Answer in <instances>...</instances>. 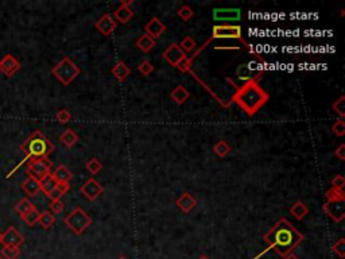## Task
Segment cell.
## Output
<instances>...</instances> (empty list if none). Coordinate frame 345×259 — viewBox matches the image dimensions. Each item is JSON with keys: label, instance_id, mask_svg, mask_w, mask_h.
Here are the masks:
<instances>
[{"label": "cell", "instance_id": "obj_10", "mask_svg": "<svg viewBox=\"0 0 345 259\" xmlns=\"http://www.w3.org/2000/svg\"><path fill=\"white\" fill-rule=\"evenodd\" d=\"M162 57H163V60L166 61L167 64L177 68V65L180 64L182 60H185L186 58V53H184V50L178 46V43H171V45L164 50Z\"/></svg>", "mask_w": 345, "mask_h": 259}, {"label": "cell", "instance_id": "obj_48", "mask_svg": "<svg viewBox=\"0 0 345 259\" xmlns=\"http://www.w3.org/2000/svg\"><path fill=\"white\" fill-rule=\"evenodd\" d=\"M117 259H128V258H127V256H124V255H120V256H119Z\"/></svg>", "mask_w": 345, "mask_h": 259}, {"label": "cell", "instance_id": "obj_35", "mask_svg": "<svg viewBox=\"0 0 345 259\" xmlns=\"http://www.w3.org/2000/svg\"><path fill=\"white\" fill-rule=\"evenodd\" d=\"M333 111L338 113L340 119H344L345 116V96H340L338 100H336L332 105Z\"/></svg>", "mask_w": 345, "mask_h": 259}, {"label": "cell", "instance_id": "obj_22", "mask_svg": "<svg viewBox=\"0 0 345 259\" xmlns=\"http://www.w3.org/2000/svg\"><path fill=\"white\" fill-rule=\"evenodd\" d=\"M135 45H136V48L140 49L143 53H148V52H151L152 49L155 48L156 41L155 39L151 38V37H148V35L143 34V35H140L138 39H136Z\"/></svg>", "mask_w": 345, "mask_h": 259}, {"label": "cell", "instance_id": "obj_20", "mask_svg": "<svg viewBox=\"0 0 345 259\" xmlns=\"http://www.w3.org/2000/svg\"><path fill=\"white\" fill-rule=\"evenodd\" d=\"M52 176L56 180L57 184H62V182H70V180L73 178V173L70 172L65 165H60V166H57L54 172H52Z\"/></svg>", "mask_w": 345, "mask_h": 259}, {"label": "cell", "instance_id": "obj_5", "mask_svg": "<svg viewBox=\"0 0 345 259\" xmlns=\"http://www.w3.org/2000/svg\"><path fill=\"white\" fill-rule=\"evenodd\" d=\"M64 223L69 227L70 231L80 236L92 224V217L82 208H76L69 215L65 216Z\"/></svg>", "mask_w": 345, "mask_h": 259}, {"label": "cell", "instance_id": "obj_26", "mask_svg": "<svg viewBox=\"0 0 345 259\" xmlns=\"http://www.w3.org/2000/svg\"><path fill=\"white\" fill-rule=\"evenodd\" d=\"M325 199L328 203H342V201H345L344 190L330 188L325 192Z\"/></svg>", "mask_w": 345, "mask_h": 259}, {"label": "cell", "instance_id": "obj_37", "mask_svg": "<svg viewBox=\"0 0 345 259\" xmlns=\"http://www.w3.org/2000/svg\"><path fill=\"white\" fill-rule=\"evenodd\" d=\"M154 65L151 64L150 61H147V60H144V61H142L140 64L138 65V70H139V73L142 74V76H150L152 72H154Z\"/></svg>", "mask_w": 345, "mask_h": 259}, {"label": "cell", "instance_id": "obj_21", "mask_svg": "<svg viewBox=\"0 0 345 259\" xmlns=\"http://www.w3.org/2000/svg\"><path fill=\"white\" fill-rule=\"evenodd\" d=\"M190 97V92L184 85H177L170 92V99L177 104L186 103Z\"/></svg>", "mask_w": 345, "mask_h": 259}, {"label": "cell", "instance_id": "obj_19", "mask_svg": "<svg viewBox=\"0 0 345 259\" xmlns=\"http://www.w3.org/2000/svg\"><path fill=\"white\" fill-rule=\"evenodd\" d=\"M22 190L29 196V197H35L37 194L41 192V184H39L38 180H35L33 177H29L22 182Z\"/></svg>", "mask_w": 345, "mask_h": 259}, {"label": "cell", "instance_id": "obj_3", "mask_svg": "<svg viewBox=\"0 0 345 259\" xmlns=\"http://www.w3.org/2000/svg\"><path fill=\"white\" fill-rule=\"evenodd\" d=\"M21 150L23 151L25 158L22 160L21 164L17 165V166L7 174V178L11 177L14 173L21 168V165L25 164L26 161L38 160V158H49V156L54 151V145H53L39 130H37V131H34L25 142L22 143Z\"/></svg>", "mask_w": 345, "mask_h": 259}, {"label": "cell", "instance_id": "obj_23", "mask_svg": "<svg viewBox=\"0 0 345 259\" xmlns=\"http://www.w3.org/2000/svg\"><path fill=\"white\" fill-rule=\"evenodd\" d=\"M78 139H80L78 138V135L76 134L72 128L65 130L64 133L60 135L61 143H62L65 147H68V149H72L73 146H76L78 142Z\"/></svg>", "mask_w": 345, "mask_h": 259}, {"label": "cell", "instance_id": "obj_1", "mask_svg": "<svg viewBox=\"0 0 345 259\" xmlns=\"http://www.w3.org/2000/svg\"><path fill=\"white\" fill-rule=\"evenodd\" d=\"M263 240L268 244V248L275 250L276 254L286 258L305 240V236L286 217H280L274 227L264 233Z\"/></svg>", "mask_w": 345, "mask_h": 259}, {"label": "cell", "instance_id": "obj_15", "mask_svg": "<svg viewBox=\"0 0 345 259\" xmlns=\"http://www.w3.org/2000/svg\"><path fill=\"white\" fill-rule=\"evenodd\" d=\"M25 243V236L18 231L15 227H9L3 233V246H17L21 247Z\"/></svg>", "mask_w": 345, "mask_h": 259}, {"label": "cell", "instance_id": "obj_43", "mask_svg": "<svg viewBox=\"0 0 345 259\" xmlns=\"http://www.w3.org/2000/svg\"><path fill=\"white\" fill-rule=\"evenodd\" d=\"M334 156H336L340 161H345V145L344 143H341L340 146L337 147L336 151H334Z\"/></svg>", "mask_w": 345, "mask_h": 259}, {"label": "cell", "instance_id": "obj_11", "mask_svg": "<svg viewBox=\"0 0 345 259\" xmlns=\"http://www.w3.org/2000/svg\"><path fill=\"white\" fill-rule=\"evenodd\" d=\"M96 30L99 31L100 34L104 35V37H108L111 35L113 31L116 30L117 23L115 22V19L112 18V15L109 14H104L100 17V19L95 23Z\"/></svg>", "mask_w": 345, "mask_h": 259}, {"label": "cell", "instance_id": "obj_47", "mask_svg": "<svg viewBox=\"0 0 345 259\" xmlns=\"http://www.w3.org/2000/svg\"><path fill=\"white\" fill-rule=\"evenodd\" d=\"M199 259H209V258H208L207 255H201V256H200Z\"/></svg>", "mask_w": 345, "mask_h": 259}, {"label": "cell", "instance_id": "obj_14", "mask_svg": "<svg viewBox=\"0 0 345 259\" xmlns=\"http://www.w3.org/2000/svg\"><path fill=\"white\" fill-rule=\"evenodd\" d=\"M164 31H166V25L156 17L151 18L150 21L146 23V26H144V34L151 37L152 39L159 38Z\"/></svg>", "mask_w": 345, "mask_h": 259}, {"label": "cell", "instance_id": "obj_25", "mask_svg": "<svg viewBox=\"0 0 345 259\" xmlns=\"http://www.w3.org/2000/svg\"><path fill=\"white\" fill-rule=\"evenodd\" d=\"M70 189V184L69 182H62V184H57L56 188L50 192V193L48 194V197L52 201H54V200H61V197L62 196H65V194L68 193Z\"/></svg>", "mask_w": 345, "mask_h": 259}, {"label": "cell", "instance_id": "obj_27", "mask_svg": "<svg viewBox=\"0 0 345 259\" xmlns=\"http://www.w3.org/2000/svg\"><path fill=\"white\" fill-rule=\"evenodd\" d=\"M38 223H39V225H41V227H42L43 229L52 228L53 224L56 223V216L53 215V213L50 211L41 212V216H39Z\"/></svg>", "mask_w": 345, "mask_h": 259}, {"label": "cell", "instance_id": "obj_6", "mask_svg": "<svg viewBox=\"0 0 345 259\" xmlns=\"http://www.w3.org/2000/svg\"><path fill=\"white\" fill-rule=\"evenodd\" d=\"M52 166L49 158H38V160H31L27 164V174L30 177L42 181L43 178L48 177L49 174H52Z\"/></svg>", "mask_w": 345, "mask_h": 259}, {"label": "cell", "instance_id": "obj_46", "mask_svg": "<svg viewBox=\"0 0 345 259\" xmlns=\"http://www.w3.org/2000/svg\"><path fill=\"white\" fill-rule=\"evenodd\" d=\"M2 242H3V233L0 232V244H2Z\"/></svg>", "mask_w": 345, "mask_h": 259}, {"label": "cell", "instance_id": "obj_44", "mask_svg": "<svg viewBox=\"0 0 345 259\" xmlns=\"http://www.w3.org/2000/svg\"><path fill=\"white\" fill-rule=\"evenodd\" d=\"M131 5H134V0H121L120 6H125V7H129Z\"/></svg>", "mask_w": 345, "mask_h": 259}, {"label": "cell", "instance_id": "obj_24", "mask_svg": "<svg viewBox=\"0 0 345 259\" xmlns=\"http://www.w3.org/2000/svg\"><path fill=\"white\" fill-rule=\"evenodd\" d=\"M309 207H307L306 204L302 203V201H295V203L291 205V208H290V213H291V216H294L297 220H302L305 216H307V213H309Z\"/></svg>", "mask_w": 345, "mask_h": 259}, {"label": "cell", "instance_id": "obj_38", "mask_svg": "<svg viewBox=\"0 0 345 259\" xmlns=\"http://www.w3.org/2000/svg\"><path fill=\"white\" fill-rule=\"evenodd\" d=\"M177 13H178V17L181 18L184 22L190 21L194 15L193 9H192L190 6H182V7H180V10H178Z\"/></svg>", "mask_w": 345, "mask_h": 259}, {"label": "cell", "instance_id": "obj_32", "mask_svg": "<svg viewBox=\"0 0 345 259\" xmlns=\"http://www.w3.org/2000/svg\"><path fill=\"white\" fill-rule=\"evenodd\" d=\"M39 184H41V190H42L43 193L46 194V196H48V194L50 193V192H52L57 185L56 180L53 178L52 174H49L48 177H45L42 181H39Z\"/></svg>", "mask_w": 345, "mask_h": 259}, {"label": "cell", "instance_id": "obj_39", "mask_svg": "<svg viewBox=\"0 0 345 259\" xmlns=\"http://www.w3.org/2000/svg\"><path fill=\"white\" fill-rule=\"evenodd\" d=\"M56 119L60 121L61 124H66V123H69L70 119H72V113H70L69 109L62 108V109H60V111L56 113Z\"/></svg>", "mask_w": 345, "mask_h": 259}, {"label": "cell", "instance_id": "obj_4", "mask_svg": "<svg viewBox=\"0 0 345 259\" xmlns=\"http://www.w3.org/2000/svg\"><path fill=\"white\" fill-rule=\"evenodd\" d=\"M52 73L61 84H64L65 86H68L80 76L81 69L78 68V65H76L73 61L70 60L69 57H64V58L53 68Z\"/></svg>", "mask_w": 345, "mask_h": 259}, {"label": "cell", "instance_id": "obj_9", "mask_svg": "<svg viewBox=\"0 0 345 259\" xmlns=\"http://www.w3.org/2000/svg\"><path fill=\"white\" fill-rule=\"evenodd\" d=\"M21 61L17 60L13 54H6V57L0 60V72L5 74L6 77H13L14 74L21 70Z\"/></svg>", "mask_w": 345, "mask_h": 259}, {"label": "cell", "instance_id": "obj_12", "mask_svg": "<svg viewBox=\"0 0 345 259\" xmlns=\"http://www.w3.org/2000/svg\"><path fill=\"white\" fill-rule=\"evenodd\" d=\"M323 212L326 215L334 220L336 223H340V221L344 220L345 217V208H344V201L342 203H326L323 204L322 207Z\"/></svg>", "mask_w": 345, "mask_h": 259}, {"label": "cell", "instance_id": "obj_36", "mask_svg": "<svg viewBox=\"0 0 345 259\" xmlns=\"http://www.w3.org/2000/svg\"><path fill=\"white\" fill-rule=\"evenodd\" d=\"M332 251L338 256V258H345V239L340 237L334 244L332 246Z\"/></svg>", "mask_w": 345, "mask_h": 259}, {"label": "cell", "instance_id": "obj_18", "mask_svg": "<svg viewBox=\"0 0 345 259\" xmlns=\"http://www.w3.org/2000/svg\"><path fill=\"white\" fill-rule=\"evenodd\" d=\"M111 73L115 76V78H116L117 81L123 82L125 81V80L128 78L129 74H131V68L125 64L124 61H117L116 64L112 66Z\"/></svg>", "mask_w": 345, "mask_h": 259}, {"label": "cell", "instance_id": "obj_16", "mask_svg": "<svg viewBox=\"0 0 345 259\" xmlns=\"http://www.w3.org/2000/svg\"><path fill=\"white\" fill-rule=\"evenodd\" d=\"M176 205L181 209L184 213H189L197 207V199L189 192H184V193L176 200Z\"/></svg>", "mask_w": 345, "mask_h": 259}, {"label": "cell", "instance_id": "obj_49", "mask_svg": "<svg viewBox=\"0 0 345 259\" xmlns=\"http://www.w3.org/2000/svg\"><path fill=\"white\" fill-rule=\"evenodd\" d=\"M0 259H5V258H3V256H2V255H0Z\"/></svg>", "mask_w": 345, "mask_h": 259}, {"label": "cell", "instance_id": "obj_30", "mask_svg": "<svg viewBox=\"0 0 345 259\" xmlns=\"http://www.w3.org/2000/svg\"><path fill=\"white\" fill-rule=\"evenodd\" d=\"M21 247L17 246H3L0 250V255L5 259H17L21 255Z\"/></svg>", "mask_w": 345, "mask_h": 259}, {"label": "cell", "instance_id": "obj_29", "mask_svg": "<svg viewBox=\"0 0 345 259\" xmlns=\"http://www.w3.org/2000/svg\"><path fill=\"white\" fill-rule=\"evenodd\" d=\"M213 153H215L216 156L220 157V158H224V157H227L231 153V146H229V143L227 141L221 139V141H219L213 146Z\"/></svg>", "mask_w": 345, "mask_h": 259}, {"label": "cell", "instance_id": "obj_17", "mask_svg": "<svg viewBox=\"0 0 345 259\" xmlns=\"http://www.w3.org/2000/svg\"><path fill=\"white\" fill-rule=\"evenodd\" d=\"M135 13L134 10L131 9V7H125V6H120L119 9H116L115 11H113L112 14V18L115 19V22L116 23H121V25H125V23H128L132 18H134Z\"/></svg>", "mask_w": 345, "mask_h": 259}, {"label": "cell", "instance_id": "obj_31", "mask_svg": "<svg viewBox=\"0 0 345 259\" xmlns=\"http://www.w3.org/2000/svg\"><path fill=\"white\" fill-rule=\"evenodd\" d=\"M85 168L88 172L91 173L92 176H95V174H99L101 170H103V162L100 160H97V158H91V160L88 161L85 165Z\"/></svg>", "mask_w": 345, "mask_h": 259}, {"label": "cell", "instance_id": "obj_45", "mask_svg": "<svg viewBox=\"0 0 345 259\" xmlns=\"http://www.w3.org/2000/svg\"><path fill=\"white\" fill-rule=\"evenodd\" d=\"M283 259H299L297 256V255H294V254H290V255H287L286 258H283Z\"/></svg>", "mask_w": 345, "mask_h": 259}, {"label": "cell", "instance_id": "obj_40", "mask_svg": "<svg viewBox=\"0 0 345 259\" xmlns=\"http://www.w3.org/2000/svg\"><path fill=\"white\" fill-rule=\"evenodd\" d=\"M333 134L337 137H344L345 135V121L344 119H338V120L332 125Z\"/></svg>", "mask_w": 345, "mask_h": 259}, {"label": "cell", "instance_id": "obj_2", "mask_svg": "<svg viewBox=\"0 0 345 259\" xmlns=\"http://www.w3.org/2000/svg\"><path fill=\"white\" fill-rule=\"evenodd\" d=\"M258 78H260V74L255 76L252 80L240 86L231 99V101L242 108L243 112H246L248 116H254L270 99L267 92L256 81Z\"/></svg>", "mask_w": 345, "mask_h": 259}, {"label": "cell", "instance_id": "obj_41", "mask_svg": "<svg viewBox=\"0 0 345 259\" xmlns=\"http://www.w3.org/2000/svg\"><path fill=\"white\" fill-rule=\"evenodd\" d=\"M49 208H50V212H52L53 215H57V213H61V212L64 211L65 204L61 200H54V201L50 203Z\"/></svg>", "mask_w": 345, "mask_h": 259}, {"label": "cell", "instance_id": "obj_42", "mask_svg": "<svg viewBox=\"0 0 345 259\" xmlns=\"http://www.w3.org/2000/svg\"><path fill=\"white\" fill-rule=\"evenodd\" d=\"M330 184H332V188H336V189L344 190L345 178L342 177L341 174H337V176H334V177L332 178V181H330Z\"/></svg>", "mask_w": 345, "mask_h": 259}, {"label": "cell", "instance_id": "obj_8", "mask_svg": "<svg viewBox=\"0 0 345 259\" xmlns=\"http://www.w3.org/2000/svg\"><path fill=\"white\" fill-rule=\"evenodd\" d=\"M80 192H81V194L86 200L95 201V200L99 199L100 196L103 194L104 186L97 180H95V178H89V180H86L82 184V186L80 188Z\"/></svg>", "mask_w": 345, "mask_h": 259}, {"label": "cell", "instance_id": "obj_28", "mask_svg": "<svg viewBox=\"0 0 345 259\" xmlns=\"http://www.w3.org/2000/svg\"><path fill=\"white\" fill-rule=\"evenodd\" d=\"M34 208H35L34 204L31 203L30 200L27 199V197H25V199H22L21 201L15 205V212L19 213L21 217H23V216L27 215V213H29L31 209H34Z\"/></svg>", "mask_w": 345, "mask_h": 259}, {"label": "cell", "instance_id": "obj_7", "mask_svg": "<svg viewBox=\"0 0 345 259\" xmlns=\"http://www.w3.org/2000/svg\"><path fill=\"white\" fill-rule=\"evenodd\" d=\"M242 39V27L237 25H216L212 29V39Z\"/></svg>", "mask_w": 345, "mask_h": 259}, {"label": "cell", "instance_id": "obj_33", "mask_svg": "<svg viewBox=\"0 0 345 259\" xmlns=\"http://www.w3.org/2000/svg\"><path fill=\"white\" fill-rule=\"evenodd\" d=\"M39 216H41V212L37 209V208H34V209H31L27 215H25L23 217H22V220L25 221L27 225H30V227H33V225H35L37 223H38V219Z\"/></svg>", "mask_w": 345, "mask_h": 259}, {"label": "cell", "instance_id": "obj_34", "mask_svg": "<svg viewBox=\"0 0 345 259\" xmlns=\"http://www.w3.org/2000/svg\"><path fill=\"white\" fill-rule=\"evenodd\" d=\"M178 46L184 50V53H189L193 52L194 49L197 48V43H196V41L192 37H185L181 41V43H178Z\"/></svg>", "mask_w": 345, "mask_h": 259}, {"label": "cell", "instance_id": "obj_13", "mask_svg": "<svg viewBox=\"0 0 345 259\" xmlns=\"http://www.w3.org/2000/svg\"><path fill=\"white\" fill-rule=\"evenodd\" d=\"M242 13L239 9H217L213 10V19L216 22L240 21Z\"/></svg>", "mask_w": 345, "mask_h": 259}]
</instances>
